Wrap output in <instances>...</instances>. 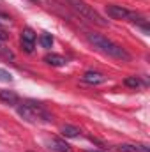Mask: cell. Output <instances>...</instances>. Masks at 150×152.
Here are the masks:
<instances>
[{
    "label": "cell",
    "mask_w": 150,
    "mask_h": 152,
    "mask_svg": "<svg viewBox=\"0 0 150 152\" xmlns=\"http://www.w3.org/2000/svg\"><path fill=\"white\" fill-rule=\"evenodd\" d=\"M85 37H87V41H88L95 50H99L101 53L111 57L115 60H122V62H129V60H131V53H129L125 48H122L120 44L113 42L111 39L104 37V36H101V34H95V32H87Z\"/></svg>",
    "instance_id": "6da1fadb"
},
{
    "label": "cell",
    "mask_w": 150,
    "mask_h": 152,
    "mask_svg": "<svg viewBox=\"0 0 150 152\" xmlns=\"http://www.w3.org/2000/svg\"><path fill=\"white\" fill-rule=\"evenodd\" d=\"M18 113H20V117H23L27 122H32V124H36V122H51L53 120L51 113L41 103L32 101V99L21 103L18 106Z\"/></svg>",
    "instance_id": "7a4b0ae2"
},
{
    "label": "cell",
    "mask_w": 150,
    "mask_h": 152,
    "mask_svg": "<svg viewBox=\"0 0 150 152\" xmlns=\"http://www.w3.org/2000/svg\"><path fill=\"white\" fill-rule=\"evenodd\" d=\"M106 14L111 18V20H122V21H131L134 25H140L143 28L145 34H149V27H147V20L143 16H140L138 12L134 11H129L122 5H115V4H110L106 5Z\"/></svg>",
    "instance_id": "3957f363"
},
{
    "label": "cell",
    "mask_w": 150,
    "mask_h": 152,
    "mask_svg": "<svg viewBox=\"0 0 150 152\" xmlns=\"http://www.w3.org/2000/svg\"><path fill=\"white\" fill-rule=\"evenodd\" d=\"M66 2H67V5L74 11L79 18H83V20H87L90 23H95L99 27H108V21L94 7H90L87 2H83V0H66Z\"/></svg>",
    "instance_id": "277c9868"
},
{
    "label": "cell",
    "mask_w": 150,
    "mask_h": 152,
    "mask_svg": "<svg viewBox=\"0 0 150 152\" xmlns=\"http://www.w3.org/2000/svg\"><path fill=\"white\" fill-rule=\"evenodd\" d=\"M36 41H37V34H36L30 27H27V28L21 30V50H23L25 53H32V51H34Z\"/></svg>",
    "instance_id": "5b68a950"
},
{
    "label": "cell",
    "mask_w": 150,
    "mask_h": 152,
    "mask_svg": "<svg viewBox=\"0 0 150 152\" xmlns=\"http://www.w3.org/2000/svg\"><path fill=\"white\" fill-rule=\"evenodd\" d=\"M106 76L99 71H85L81 76V81L87 83V85H101V83H106Z\"/></svg>",
    "instance_id": "8992f818"
},
{
    "label": "cell",
    "mask_w": 150,
    "mask_h": 152,
    "mask_svg": "<svg viewBox=\"0 0 150 152\" xmlns=\"http://www.w3.org/2000/svg\"><path fill=\"white\" fill-rule=\"evenodd\" d=\"M46 147L50 151H55V152H71V147L64 142V140H58V138H51L46 142Z\"/></svg>",
    "instance_id": "52a82bcc"
},
{
    "label": "cell",
    "mask_w": 150,
    "mask_h": 152,
    "mask_svg": "<svg viewBox=\"0 0 150 152\" xmlns=\"http://www.w3.org/2000/svg\"><path fill=\"white\" fill-rule=\"evenodd\" d=\"M42 60H44L48 66H53V67H62V66L67 64V58L62 57V55H58V53H48Z\"/></svg>",
    "instance_id": "ba28073f"
},
{
    "label": "cell",
    "mask_w": 150,
    "mask_h": 152,
    "mask_svg": "<svg viewBox=\"0 0 150 152\" xmlns=\"http://www.w3.org/2000/svg\"><path fill=\"white\" fill-rule=\"evenodd\" d=\"M0 101L9 106H16L20 103V96L12 90H0Z\"/></svg>",
    "instance_id": "9c48e42d"
},
{
    "label": "cell",
    "mask_w": 150,
    "mask_h": 152,
    "mask_svg": "<svg viewBox=\"0 0 150 152\" xmlns=\"http://www.w3.org/2000/svg\"><path fill=\"white\" fill-rule=\"evenodd\" d=\"M118 152H149L147 145H134V143H124L115 147Z\"/></svg>",
    "instance_id": "30bf717a"
},
{
    "label": "cell",
    "mask_w": 150,
    "mask_h": 152,
    "mask_svg": "<svg viewBox=\"0 0 150 152\" xmlns=\"http://www.w3.org/2000/svg\"><path fill=\"white\" fill-rule=\"evenodd\" d=\"M60 133H62V136H66V138H78L79 134H81V131L76 127V126H62V129H60Z\"/></svg>",
    "instance_id": "8fae6325"
},
{
    "label": "cell",
    "mask_w": 150,
    "mask_h": 152,
    "mask_svg": "<svg viewBox=\"0 0 150 152\" xmlns=\"http://www.w3.org/2000/svg\"><path fill=\"white\" fill-rule=\"evenodd\" d=\"M124 85L129 87V88H140L143 83H141V80H140L138 76H127V78L124 80Z\"/></svg>",
    "instance_id": "7c38bea8"
},
{
    "label": "cell",
    "mask_w": 150,
    "mask_h": 152,
    "mask_svg": "<svg viewBox=\"0 0 150 152\" xmlns=\"http://www.w3.org/2000/svg\"><path fill=\"white\" fill-rule=\"evenodd\" d=\"M39 44L44 48V50H50L53 46V36L51 34H41L39 36Z\"/></svg>",
    "instance_id": "4fadbf2b"
},
{
    "label": "cell",
    "mask_w": 150,
    "mask_h": 152,
    "mask_svg": "<svg viewBox=\"0 0 150 152\" xmlns=\"http://www.w3.org/2000/svg\"><path fill=\"white\" fill-rule=\"evenodd\" d=\"M0 57H4V58H11V60H14V53L9 50V48H5L4 44H0Z\"/></svg>",
    "instance_id": "5bb4252c"
},
{
    "label": "cell",
    "mask_w": 150,
    "mask_h": 152,
    "mask_svg": "<svg viewBox=\"0 0 150 152\" xmlns=\"http://www.w3.org/2000/svg\"><path fill=\"white\" fill-rule=\"evenodd\" d=\"M0 81H12V75L4 71V69H0Z\"/></svg>",
    "instance_id": "9a60e30c"
},
{
    "label": "cell",
    "mask_w": 150,
    "mask_h": 152,
    "mask_svg": "<svg viewBox=\"0 0 150 152\" xmlns=\"http://www.w3.org/2000/svg\"><path fill=\"white\" fill-rule=\"evenodd\" d=\"M9 21H11V18L5 12H0V23H9Z\"/></svg>",
    "instance_id": "2e32d148"
},
{
    "label": "cell",
    "mask_w": 150,
    "mask_h": 152,
    "mask_svg": "<svg viewBox=\"0 0 150 152\" xmlns=\"http://www.w3.org/2000/svg\"><path fill=\"white\" fill-rule=\"evenodd\" d=\"M9 39V34L5 30H0V41H7Z\"/></svg>",
    "instance_id": "e0dca14e"
},
{
    "label": "cell",
    "mask_w": 150,
    "mask_h": 152,
    "mask_svg": "<svg viewBox=\"0 0 150 152\" xmlns=\"http://www.w3.org/2000/svg\"><path fill=\"white\" fill-rule=\"evenodd\" d=\"M87 152H103V151H87Z\"/></svg>",
    "instance_id": "ac0fdd59"
},
{
    "label": "cell",
    "mask_w": 150,
    "mask_h": 152,
    "mask_svg": "<svg viewBox=\"0 0 150 152\" xmlns=\"http://www.w3.org/2000/svg\"><path fill=\"white\" fill-rule=\"evenodd\" d=\"M30 2H37V0H30Z\"/></svg>",
    "instance_id": "d6986e66"
}]
</instances>
